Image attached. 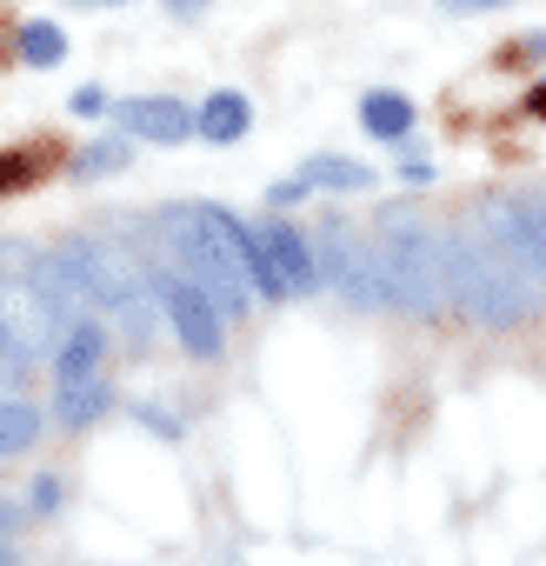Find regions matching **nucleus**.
Returning a JSON list of instances; mask_svg holds the SVG:
<instances>
[{"mask_svg":"<svg viewBox=\"0 0 546 566\" xmlns=\"http://www.w3.org/2000/svg\"><path fill=\"white\" fill-rule=\"evenodd\" d=\"M447 287H453V307L466 321H480V327H513L533 307V294L519 287V280L473 233H447Z\"/></svg>","mask_w":546,"mask_h":566,"instance_id":"obj_3","label":"nucleus"},{"mask_svg":"<svg viewBox=\"0 0 546 566\" xmlns=\"http://www.w3.org/2000/svg\"><path fill=\"white\" fill-rule=\"evenodd\" d=\"M400 180H413V187L433 180V154H427V147H407V154H400Z\"/></svg>","mask_w":546,"mask_h":566,"instance_id":"obj_17","label":"nucleus"},{"mask_svg":"<svg viewBox=\"0 0 546 566\" xmlns=\"http://www.w3.org/2000/svg\"><path fill=\"white\" fill-rule=\"evenodd\" d=\"M147 273H154V301L167 307V327L180 334V347L193 354V360H220L227 354V314H220V301L200 287V280L187 273V266H160V260H147Z\"/></svg>","mask_w":546,"mask_h":566,"instance_id":"obj_4","label":"nucleus"},{"mask_svg":"<svg viewBox=\"0 0 546 566\" xmlns=\"http://www.w3.org/2000/svg\"><path fill=\"white\" fill-rule=\"evenodd\" d=\"M34 440H41V413L28 400H8V407H0V460L34 453Z\"/></svg>","mask_w":546,"mask_h":566,"instance_id":"obj_11","label":"nucleus"},{"mask_svg":"<svg viewBox=\"0 0 546 566\" xmlns=\"http://www.w3.org/2000/svg\"><path fill=\"white\" fill-rule=\"evenodd\" d=\"M48 160H61V147H8L0 154V193H21L48 174Z\"/></svg>","mask_w":546,"mask_h":566,"instance_id":"obj_12","label":"nucleus"},{"mask_svg":"<svg viewBox=\"0 0 546 566\" xmlns=\"http://www.w3.org/2000/svg\"><path fill=\"white\" fill-rule=\"evenodd\" d=\"M34 360H41V354L28 347V334L14 327V314H8V307H0V374H28Z\"/></svg>","mask_w":546,"mask_h":566,"instance_id":"obj_16","label":"nucleus"},{"mask_svg":"<svg viewBox=\"0 0 546 566\" xmlns=\"http://www.w3.org/2000/svg\"><path fill=\"white\" fill-rule=\"evenodd\" d=\"M21 61H28V67H61V61H67V34H61L54 21H28V28H21Z\"/></svg>","mask_w":546,"mask_h":566,"instance_id":"obj_14","label":"nucleus"},{"mask_svg":"<svg viewBox=\"0 0 546 566\" xmlns=\"http://www.w3.org/2000/svg\"><path fill=\"white\" fill-rule=\"evenodd\" d=\"M174 14H200V8H213V0H167Z\"/></svg>","mask_w":546,"mask_h":566,"instance_id":"obj_23","label":"nucleus"},{"mask_svg":"<svg viewBox=\"0 0 546 566\" xmlns=\"http://www.w3.org/2000/svg\"><path fill=\"white\" fill-rule=\"evenodd\" d=\"M101 8H120V0H101Z\"/></svg>","mask_w":546,"mask_h":566,"instance_id":"obj_26","label":"nucleus"},{"mask_svg":"<svg viewBox=\"0 0 546 566\" xmlns=\"http://www.w3.org/2000/svg\"><path fill=\"white\" fill-rule=\"evenodd\" d=\"M127 167V134H107V140H94V147H81L74 154V180H101V174H120Z\"/></svg>","mask_w":546,"mask_h":566,"instance_id":"obj_15","label":"nucleus"},{"mask_svg":"<svg viewBox=\"0 0 546 566\" xmlns=\"http://www.w3.org/2000/svg\"><path fill=\"white\" fill-rule=\"evenodd\" d=\"M533 54H546V34H526V41L513 48V61H533Z\"/></svg>","mask_w":546,"mask_h":566,"instance_id":"obj_21","label":"nucleus"},{"mask_svg":"<svg viewBox=\"0 0 546 566\" xmlns=\"http://www.w3.org/2000/svg\"><path fill=\"white\" fill-rule=\"evenodd\" d=\"M526 114H533V120H546V81H539V87L526 94Z\"/></svg>","mask_w":546,"mask_h":566,"instance_id":"obj_22","label":"nucleus"},{"mask_svg":"<svg viewBox=\"0 0 546 566\" xmlns=\"http://www.w3.org/2000/svg\"><path fill=\"white\" fill-rule=\"evenodd\" d=\"M301 187H340V193H360V187H374V167H360V160H340V154H327V160H307Z\"/></svg>","mask_w":546,"mask_h":566,"instance_id":"obj_13","label":"nucleus"},{"mask_svg":"<svg viewBox=\"0 0 546 566\" xmlns=\"http://www.w3.org/2000/svg\"><path fill=\"white\" fill-rule=\"evenodd\" d=\"M67 107H74V114H81V120H94V114H114V107H107V94H101V87H81V94H74V101H67Z\"/></svg>","mask_w":546,"mask_h":566,"instance_id":"obj_19","label":"nucleus"},{"mask_svg":"<svg viewBox=\"0 0 546 566\" xmlns=\"http://www.w3.org/2000/svg\"><path fill=\"white\" fill-rule=\"evenodd\" d=\"M486 233L533 273H546V200H526V193H506V200H493L486 207Z\"/></svg>","mask_w":546,"mask_h":566,"instance_id":"obj_6","label":"nucleus"},{"mask_svg":"<svg viewBox=\"0 0 546 566\" xmlns=\"http://www.w3.org/2000/svg\"><path fill=\"white\" fill-rule=\"evenodd\" d=\"M14 520H21V506H8V500H0V533H14Z\"/></svg>","mask_w":546,"mask_h":566,"instance_id":"obj_24","label":"nucleus"},{"mask_svg":"<svg viewBox=\"0 0 546 566\" xmlns=\"http://www.w3.org/2000/svg\"><path fill=\"white\" fill-rule=\"evenodd\" d=\"M360 127L374 140H407L413 134V101L407 94H367L360 101Z\"/></svg>","mask_w":546,"mask_h":566,"instance_id":"obj_10","label":"nucleus"},{"mask_svg":"<svg viewBox=\"0 0 546 566\" xmlns=\"http://www.w3.org/2000/svg\"><path fill=\"white\" fill-rule=\"evenodd\" d=\"M0 566H21V559H14V546H0Z\"/></svg>","mask_w":546,"mask_h":566,"instance_id":"obj_25","label":"nucleus"},{"mask_svg":"<svg viewBox=\"0 0 546 566\" xmlns=\"http://www.w3.org/2000/svg\"><path fill=\"white\" fill-rule=\"evenodd\" d=\"M101 413H107V321L81 314L54 347V420L81 433Z\"/></svg>","mask_w":546,"mask_h":566,"instance_id":"obj_2","label":"nucleus"},{"mask_svg":"<svg viewBox=\"0 0 546 566\" xmlns=\"http://www.w3.org/2000/svg\"><path fill=\"white\" fill-rule=\"evenodd\" d=\"M114 127L134 134V140H154V147H180L187 134H200V114L180 107L174 94H140V101H120L114 107Z\"/></svg>","mask_w":546,"mask_h":566,"instance_id":"obj_7","label":"nucleus"},{"mask_svg":"<svg viewBox=\"0 0 546 566\" xmlns=\"http://www.w3.org/2000/svg\"><path fill=\"white\" fill-rule=\"evenodd\" d=\"M321 273H327V287H340L354 307H400V301H393L387 253H380V233L360 240V233H347L340 220H327V227H321Z\"/></svg>","mask_w":546,"mask_h":566,"instance_id":"obj_5","label":"nucleus"},{"mask_svg":"<svg viewBox=\"0 0 546 566\" xmlns=\"http://www.w3.org/2000/svg\"><path fill=\"white\" fill-rule=\"evenodd\" d=\"M61 500H67V486H61L54 473H41V480H34V513H54Z\"/></svg>","mask_w":546,"mask_h":566,"instance_id":"obj_18","label":"nucleus"},{"mask_svg":"<svg viewBox=\"0 0 546 566\" xmlns=\"http://www.w3.org/2000/svg\"><path fill=\"white\" fill-rule=\"evenodd\" d=\"M246 94H233V87H220V94H207V107H200V134L213 140V147H227V140H240L246 134Z\"/></svg>","mask_w":546,"mask_h":566,"instance_id":"obj_9","label":"nucleus"},{"mask_svg":"<svg viewBox=\"0 0 546 566\" xmlns=\"http://www.w3.org/2000/svg\"><path fill=\"white\" fill-rule=\"evenodd\" d=\"M380 253H387V273H393V301L407 314H447L453 307V287H447V233H433L420 213L393 207L380 220Z\"/></svg>","mask_w":546,"mask_h":566,"instance_id":"obj_1","label":"nucleus"},{"mask_svg":"<svg viewBox=\"0 0 546 566\" xmlns=\"http://www.w3.org/2000/svg\"><path fill=\"white\" fill-rule=\"evenodd\" d=\"M447 14H480V8H506V0H440Z\"/></svg>","mask_w":546,"mask_h":566,"instance_id":"obj_20","label":"nucleus"},{"mask_svg":"<svg viewBox=\"0 0 546 566\" xmlns=\"http://www.w3.org/2000/svg\"><path fill=\"white\" fill-rule=\"evenodd\" d=\"M253 227H260V240H266L273 266H281L287 294H314V287H327V273H321V253L307 247V233H301L294 220H253Z\"/></svg>","mask_w":546,"mask_h":566,"instance_id":"obj_8","label":"nucleus"}]
</instances>
